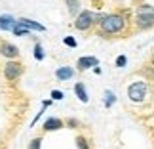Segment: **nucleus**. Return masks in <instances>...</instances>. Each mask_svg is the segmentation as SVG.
<instances>
[{
  "mask_svg": "<svg viewBox=\"0 0 154 149\" xmlns=\"http://www.w3.org/2000/svg\"><path fill=\"white\" fill-rule=\"evenodd\" d=\"M128 27V19L124 14H105V17L97 23V33L101 37H118L124 34Z\"/></svg>",
  "mask_w": 154,
  "mask_h": 149,
  "instance_id": "obj_1",
  "label": "nucleus"
},
{
  "mask_svg": "<svg viewBox=\"0 0 154 149\" xmlns=\"http://www.w3.org/2000/svg\"><path fill=\"white\" fill-rule=\"evenodd\" d=\"M93 27H95V14L90 10H80V14L74 19V29L76 31H82V33H88Z\"/></svg>",
  "mask_w": 154,
  "mask_h": 149,
  "instance_id": "obj_2",
  "label": "nucleus"
},
{
  "mask_svg": "<svg viewBox=\"0 0 154 149\" xmlns=\"http://www.w3.org/2000/svg\"><path fill=\"white\" fill-rule=\"evenodd\" d=\"M21 75H23V65L17 59H8L4 65V79L8 82H15L21 79Z\"/></svg>",
  "mask_w": 154,
  "mask_h": 149,
  "instance_id": "obj_3",
  "label": "nucleus"
},
{
  "mask_svg": "<svg viewBox=\"0 0 154 149\" xmlns=\"http://www.w3.org/2000/svg\"><path fill=\"white\" fill-rule=\"evenodd\" d=\"M146 90H149V88H146V82L135 80L128 88V96H129V99H131V101H135V103H141V101L146 98Z\"/></svg>",
  "mask_w": 154,
  "mask_h": 149,
  "instance_id": "obj_4",
  "label": "nucleus"
},
{
  "mask_svg": "<svg viewBox=\"0 0 154 149\" xmlns=\"http://www.w3.org/2000/svg\"><path fill=\"white\" fill-rule=\"evenodd\" d=\"M133 25L137 31H146V29L154 27V15L150 14H135V21Z\"/></svg>",
  "mask_w": 154,
  "mask_h": 149,
  "instance_id": "obj_5",
  "label": "nucleus"
},
{
  "mask_svg": "<svg viewBox=\"0 0 154 149\" xmlns=\"http://www.w3.org/2000/svg\"><path fill=\"white\" fill-rule=\"evenodd\" d=\"M0 56L6 59H17L19 57V48L4 40V42H0Z\"/></svg>",
  "mask_w": 154,
  "mask_h": 149,
  "instance_id": "obj_6",
  "label": "nucleus"
},
{
  "mask_svg": "<svg viewBox=\"0 0 154 149\" xmlns=\"http://www.w3.org/2000/svg\"><path fill=\"white\" fill-rule=\"evenodd\" d=\"M63 126H65V122L61 121V118L50 117V118H46V122L42 124V130H44V132H53V130H59V128H63Z\"/></svg>",
  "mask_w": 154,
  "mask_h": 149,
  "instance_id": "obj_7",
  "label": "nucleus"
},
{
  "mask_svg": "<svg viewBox=\"0 0 154 149\" xmlns=\"http://www.w3.org/2000/svg\"><path fill=\"white\" fill-rule=\"evenodd\" d=\"M97 65H99V61H97V57H93V56H84V57H80L78 61H76L78 71H86L90 67H97Z\"/></svg>",
  "mask_w": 154,
  "mask_h": 149,
  "instance_id": "obj_8",
  "label": "nucleus"
},
{
  "mask_svg": "<svg viewBox=\"0 0 154 149\" xmlns=\"http://www.w3.org/2000/svg\"><path fill=\"white\" fill-rule=\"evenodd\" d=\"M17 21H19L21 25H25L27 29H31V31H38V33H44V31H46V27L42 25V23L32 21V19H29V17H19Z\"/></svg>",
  "mask_w": 154,
  "mask_h": 149,
  "instance_id": "obj_9",
  "label": "nucleus"
},
{
  "mask_svg": "<svg viewBox=\"0 0 154 149\" xmlns=\"http://www.w3.org/2000/svg\"><path fill=\"white\" fill-rule=\"evenodd\" d=\"M74 76V69H70V67H59L57 71H55V79L57 80H70Z\"/></svg>",
  "mask_w": 154,
  "mask_h": 149,
  "instance_id": "obj_10",
  "label": "nucleus"
},
{
  "mask_svg": "<svg viewBox=\"0 0 154 149\" xmlns=\"http://www.w3.org/2000/svg\"><path fill=\"white\" fill-rule=\"evenodd\" d=\"M15 21L17 19H14V17L8 15V14L0 15V31H11V27L15 25Z\"/></svg>",
  "mask_w": 154,
  "mask_h": 149,
  "instance_id": "obj_11",
  "label": "nucleus"
},
{
  "mask_svg": "<svg viewBox=\"0 0 154 149\" xmlns=\"http://www.w3.org/2000/svg\"><path fill=\"white\" fill-rule=\"evenodd\" d=\"M74 94H76V98H78L82 103H88V92H86V86L82 84V82H76L74 84Z\"/></svg>",
  "mask_w": 154,
  "mask_h": 149,
  "instance_id": "obj_12",
  "label": "nucleus"
},
{
  "mask_svg": "<svg viewBox=\"0 0 154 149\" xmlns=\"http://www.w3.org/2000/svg\"><path fill=\"white\" fill-rule=\"evenodd\" d=\"M65 4H67V10H69L70 15L76 17V15L80 14V10H82V8H80V6H82L80 0H65Z\"/></svg>",
  "mask_w": 154,
  "mask_h": 149,
  "instance_id": "obj_13",
  "label": "nucleus"
},
{
  "mask_svg": "<svg viewBox=\"0 0 154 149\" xmlns=\"http://www.w3.org/2000/svg\"><path fill=\"white\" fill-rule=\"evenodd\" d=\"M11 33H14L15 37H29V34H31V29H27L25 25H21L19 21H15V25L11 27Z\"/></svg>",
  "mask_w": 154,
  "mask_h": 149,
  "instance_id": "obj_14",
  "label": "nucleus"
},
{
  "mask_svg": "<svg viewBox=\"0 0 154 149\" xmlns=\"http://www.w3.org/2000/svg\"><path fill=\"white\" fill-rule=\"evenodd\" d=\"M46 57V53H44V48H42V44L36 42L34 44V59H38V61H42V59Z\"/></svg>",
  "mask_w": 154,
  "mask_h": 149,
  "instance_id": "obj_15",
  "label": "nucleus"
},
{
  "mask_svg": "<svg viewBox=\"0 0 154 149\" xmlns=\"http://www.w3.org/2000/svg\"><path fill=\"white\" fill-rule=\"evenodd\" d=\"M76 147H78V149H91L84 136H76Z\"/></svg>",
  "mask_w": 154,
  "mask_h": 149,
  "instance_id": "obj_16",
  "label": "nucleus"
},
{
  "mask_svg": "<svg viewBox=\"0 0 154 149\" xmlns=\"http://www.w3.org/2000/svg\"><path fill=\"white\" fill-rule=\"evenodd\" d=\"M114 101H116V96H114V94H112V92L109 90V92L105 94V107H110L112 103H114Z\"/></svg>",
  "mask_w": 154,
  "mask_h": 149,
  "instance_id": "obj_17",
  "label": "nucleus"
},
{
  "mask_svg": "<svg viewBox=\"0 0 154 149\" xmlns=\"http://www.w3.org/2000/svg\"><path fill=\"white\" fill-rule=\"evenodd\" d=\"M42 147V136H38V138H34L31 144H29V149H40Z\"/></svg>",
  "mask_w": 154,
  "mask_h": 149,
  "instance_id": "obj_18",
  "label": "nucleus"
},
{
  "mask_svg": "<svg viewBox=\"0 0 154 149\" xmlns=\"http://www.w3.org/2000/svg\"><path fill=\"white\" fill-rule=\"evenodd\" d=\"M126 63H128V57L126 56H118L116 57V67H126Z\"/></svg>",
  "mask_w": 154,
  "mask_h": 149,
  "instance_id": "obj_19",
  "label": "nucleus"
},
{
  "mask_svg": "<svg viewBox=\"0 0 154 149\" xmlns=\"http://www.w3.org/2000/svg\"><path fill=\"white\" fill-rule=\"evenodd\" d=\"M63 42L67 44V46H70V48H76V40H74L72 37H65V38H63Z\"/></svg>",
  "mask_w": 154,
  "mask_h": 149,
  "instance_id": "obj_20",
  "label": "nucleus"
},
{
  "mask_svg": "<svg viewBox=\"0 0 154 149\" xmlns=\"http://www.w3.org/2000/svg\"><path fill=\"white\" fill-rule=\"evenodd\" d=\"M65 124H67L69 128H76V126H78V121H76V118H69V121L65 122Z\"/></svg>",
  "mask_w": 154,
  "mask_h": 149,
  "instance_id": "obj_21",
  "label": "nucleus"
},
{
  "mask_svg": "<svg viewBox=\"0 0 154 149\" xmlns=\"http://www.w3.org/2000/svg\"><path fill=\"white\" fill-rule=\"evenodd\" d=\"M51 98H53V99H63V92H61V90H53V92H51Z\"/></svg>",
  "mask_w": 154,
  "mask_h": 149,
  "instance_id": "obj_22",
  "label": "nucleus"
}]
</instances>
